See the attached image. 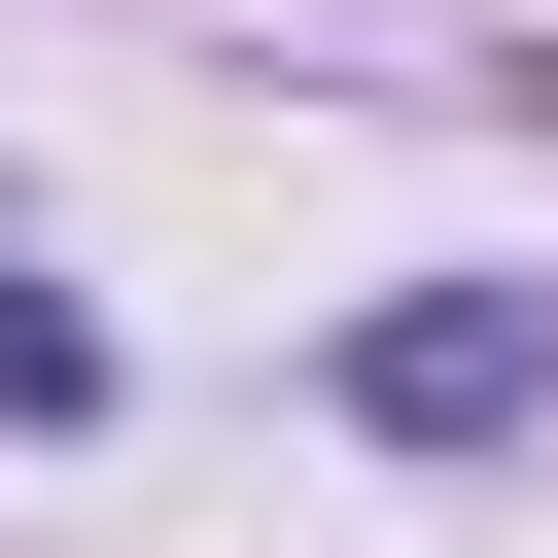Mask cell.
<instances>
[{
    "instance_id": "7a4b0ae2",
    "label": "cell",
    "mask_w": 558,
    "mask_h": 558,
    "mask_svg": "<svg viewBox=\"0 0 558 558\" xmlns=\"http://www.w3.org/2000/svg\"><path fill=\"white\" fill-rule=\"evenodd\" d=\"M70 418H105V314H70V279H0V453H70Z\"/></svg>"
},
{
    "instance_id": "6da1fadb",
    "label": "cell",
    "mask_w": 558,
    "mask_h": 558,
    "mask_svg": "<svg viewBox=\"0 0 558 558\" xmlns=\"http://www.w3.org/2000/svg\"><path fill=\"white\" fill-rule=\"evenodd\" d=\"M349 418H384V453H523V418H558V279H418V314H349Z\"/></svg>"
}]
</instances>
